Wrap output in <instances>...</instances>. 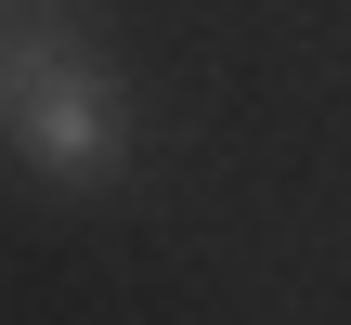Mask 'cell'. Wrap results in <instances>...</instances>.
I'll return each instance as SVG.
<instances>
[{
    "label": "cell",
    "mask_w": 351,
    "mask_h": 325,
    "mask_svg": "<svg viewBox=\"0 0 351 325\" xmlns=\"http://www.w3.org/2000/svg\"><path fill=\"white\" fill-rule=\"evenodd\" d=\"M0 78H13L0 143L39 182H117L130 169V78L78 39L65 0H0Z\"/></svg>",
    "instance_id": "cell-1"
},
{
    "label": "cell",
    "mask_w": 351,
    "mask_h": 325,
    "mask_svg": "<svg viewBox=\"0 0 351 325\" xmlns=\"http://www.w3.org/2000/svg\"><path fill=\"white\" fill-rule=\"evenodd\" d=\"M0 117H13V78H0Z\"/></svg>",
    "instance_id": "cell-2"
}]
</instances>
